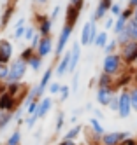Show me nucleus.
I'll return each instance as SVG.
<instances>
[{
    "instance_id": "obj_1",
    "label": "nucleus",
    "mask_w": 137,
    "mask_h": 145,
    "mask_svg": "<svg viewBox=\"0 0 137 145\" xmlns=\"http://www.w3.org/2000/svg\"><path fill=\"white\" fill-rule=\"evenodd\" d=\"M126 65H125V61L121 58L120 53H113V54H105L104 59H102V72L104 74H109L113 77H118L121 75L123 72H125Z\"/></svg>"
},
{
    "instance_id": "obj_2",
    "label": "nucleus",
    "mask_w": 137,
    "mask_h": 145,
    "mask_svg": "<svg viewBox=\"0 0 137 145\" xmlns=\"http://www.w3.org/2000/svg\"><path fill=\"white\" fill-rule=\"evenodd\" d=\"M28 65L25 63L21 58H13V61L9 63V75L5 79L4 84H9V82H21L23 77L26 75Z\"/></svg>"
},
{
    "instance_id": "obj_3",
    "label": "nucleus",
    "mask_w": 137,
    "mask_h": 145,
    "mask_svg": "<svg viewBox=\"0 0 137 145\" xmlns=\"http://www.w3.org/2000/svg\"><path fill=\"white\" fill-rule=\"evenodd\" d=\"M72 32H74V26L63 23L60 33H58V40H56V44H55V63L58 61V58L67 51V46H69V40L72 37ZM55 63H53V65H55Z\"/></svg>"
},
{
    "instance_id": "obj_4",
    "label": "nucleus",
    "mask_w": 137,
    "mask_h": 145,
    "mask_svg": "<svg viewBox=\"0 0 137 145\" xmlns=\"http://www.w3.org/2000/svg\"><path fill=\"white\" fill-rule=\"evenodd\" d=\"M132 101H130V93L128 88H121L118 91V117L120 119H128L132 116Z\"/></svg>"
},
{
    "instance_id": "obj_5",
    "label": "nucleus",
    "mask_w": 137,
    "mask_h": 145,
    "mask_svg": "<svg viewBox=\"0 0 137 145\" xmlns=\"http://www.w3.org/2000/svg\"><path fill=\"white\" fill-rule=\"evenodd\" d=\"M97 33H99L97 23L90 19V21H86V23L83 25V30H81V33H79V44L81 46H91L95 37H97Z\"/></svg>"
},
{
    "instance_id": "obj_6",
    "label": "nucleus",
    "mask_w": 137,
    "mask_h": 145,
    "mask_svg": "<svg viewBox=\"0 0 137 145\" xmlns=\"http://www.w3.org/2000/svg\"><path fill=\"white\" fill-rule=\"evenodd\" d=\"M120 54H121L126 67H134L137 63V42L135 40H130V42H126L125 46H121Z\"/></svg>"
},
{
    "instance_id": "obj_7",
    "label": "nucleus",
    "mask_w": 137,
    "mask_h": 145,
    "mask_svg": "<svg viewBox=\"0 0 137 145\" xmlns=\"http://www.w3.org/2000/svg\"><path fill=\"white\" fill-rule=\"evenodd\" d=\"M128 137H130L128 131H105L100 137V145H120Z\"/></svg>"
},
{
    "instance_id": "obj_8",
    "label": "nucleus",
    "mask_w": 137,
    "mask_h": 145,
    "mask_svg": "<svg viewBox=\"0 0 137 145\" xmlns=\"http://www.w3.org/2000/svg\"><path fill=\"white\" fill-rule=\"evenodd\" d=\"M53 19L46 14H35V30L40 33V37L44 35H51L53 32Z\"/></svg>"
},
{
    "instance_id": "obj_9",
    "label": "nucleus",
    "mask_w": 137,
    "mask_h": 145,
    "mask_svg": "<svg viewBox=\"0 0 137 145\" xmlns=\"http://www.w3.org/2000/svg\"><path fill=\"white\" fill-rule=\"evenodd\" d=\"M13 54H14L13 42L9 39L0 37V65H9L13 61Z\"/></svg>"
},
{
    "instance_id": "obj_10",
    "label": "nucleus",
    "mask_w": 137,
    "mask_h": 145,
    "mask_svg": "<svg viewBox=\"0 0 137 145\" xmlns=\"http://www.w3.org/2000/svg\"><path fill=\"white\" fill-rule=\"evenodd\" d=\"M114 0H99L97 7H95L93 11V16H91V21L99 23V21H104L105 18H107L109 11H111V5H113Z\"/></svg>"
},
{
    "instance_id": "obj_11",
    "label": "nucleus",
    "mask_w": 137,
    "mask_h": 145,
    "mask_svg": "<svg viewBox=\"0 0 137 145\" xmlns=\"http://www.w3.org/2000/svg\"><path fill=\"white\" fill-rule=\"evenodd\" d=\"M53 35H44V37H40L39 40V46L35 47V54L40 56L42 59H46L51 53H53Z\"/></svg>"
},
{
    "instance_id": "obj_12",
    "label": "nucleus",
    "mask_w": 137,
    "mask_h": 145,
    "mask_svg": "<svg viewBox=\"0 0 137 145\" xmlns=\"http://www.w3.org/2000/svg\"><path fill=\"white\" fill-rule=\"evenodd\" d=\"M28 86H25L23 82H9V84H5V91L9 93V95H13L19 103L25 100L26 93H28Z\"/></svg>"
},
{
    "instance_id": "obj_13",
    "label": "nucleus",
    "mask_w": 137,
    "mask_h": 145,
    "mask_svg": "<svg viewBox=\"0 0 137 145\" xmlns=\"http://www.w3.org/2000/svg\"><path fill=\"white\" fill-rule=\"evenodd\" d=\"M19 105L21 103L13 95H9L7 91L0 93V112H14Z\"/></svg>"
},
{
    "instance_id": "obj_14",
    "label": "nucleus",
    "mask_w": 137,
    "mask_h": 145,
    "mask_svg": "<svg viewBox=\"0 0 137 145\" xmlns=\"http://www.w3.org/2000/svg\"><path fill=\"white\" fill-rule=\"evenodd\" d=\"M116 95V88H97L95 93V100H97V105L100 107H107L111 98Z\"/></svg>"
},
{
    "instance_id": "obj_15",
    "label": "nucleus",
    "mask_w": 137,
    "mask_h": 145,
    "mask_svg": "<svg viewBox=\"0 0 137 145\" xmlns=\"http://www.w3.org/2000/svg\"><path fill=\"white\" fill-rule=\"evenodd\" d=\"M69 65H70V49H67L65 53H63L58 61L53 67H55V74L58 77H63V75H67L69 74Z\"/></svg>"
},
{
    "instance_id": "obj_16",
    "label": "nucleus",
    "mask_w": 137,
    "mask_h": 145,
    "mask_svg": "<svg viewBox=\"0 0 137 145\" xmlns=\"http://www.w3.org/2000/svg\"><path fill=\"white\" fill-rule=\"evenodd\" d=\"M51 108H53V98L51 96H42L39 100V103H37L35 112L32 114V116H35L37 119H42V117H46L48 114L51 112Z\"/></svg>"
},
{
    "instance_id": "obj_17",
    "label": "nucleus",
    "mask_w": 137,
    "mask_h": 145,
    "mask_svg": "<svg viewBox=\"0 0 137 145\" xmlns=\"http://www.w3.org/2000/svg\"><path fill=\"white\" fill-rule=\"evenodd\" d=\"M79 59H81V44H79V42H74L72 47H70V65H69V74H74V72L77 70Z\"/></svg>"
},
{
    "instance_id": "obj_18",
    "label": "nucleus",
    "mask_w": 137,
    "mask_h": 145,
    "mask_svg": "<svg viewBox=\"0 0 137 145\" xmlns=\"http://www.w3.org/2000/svg\"><path fill=\"white\" fill-rule=\"evenodd\" d=\"M79 14H81V9L74 7V5H67V11H65V23L70 25V26H76L77 19H79Z\"/></svg>"
},
{
    "instance_id": "obj_19",
    "label": "nucleus",
    "mask_w": 137,
    "mask_h": 145,
    "mask_svg": "<svg viewBox=\"0 0 137 145\" xmlns=\"http://www.w3.org/2000/svg\"><path fill=\"white\" fill-rule=\"evenodd\" d=\"M14 12H16V5H14V4L5 5V9H4L2 16H0V28H5V26L11 23V19H13Z\"/></svg>"
},
{
    "instance_id": "obj_20",
    "label": "nucleus",
    "mask_w": 137,
    "mask_h": 145,
    "mask_svg": "<svg viewBox=\"0 0 137 145\" xmlns=\"http://www.w3.org/2000/svg\"><path fill=\"white\" fill-rule=\"evenodd\" d=\"M90 133L93 135L95 138H99L100 140V137L105 133V129H104V126H102V122L97 119V117H90Z\"/></svg>"
},
{
    "instance_id": "obj_21",
    "label": "nucleus",
    "mask_w": 137,
    "mask_h": 145,
    "mask_svg": "<svg viewBox=\"0 0 137 145\" xmlns=\"http://www.w3.org/2000/svg\"><path fill=\"white\" fill-rule=\"evenodd\" d=\"M114 82H116V77L102 72V74L99 75V79H97V88H116ZM116 89H118V88H116Z\"/></svg>"
},
{
    "instance_id": "obj_22",
    "label": "nucleus",
    "mask_w": 137,
    "mask_h": 145,
    "mask_svg": "<svg viewBox=\"0 0 137 145\" xmlns=\"http://www.w3.org/2000/svg\"><path fill=\"white\" fill-rule=\"evenodd\" d=\"M21 140H23V137H21V129L19 128H14L13 133L7 137V140H5L4 145H21Z\"/></svg>"
},
{
    "instance_id": "obj_23",
    "label": "nucleus",
    "mask_w": 137,
    "mask_h": 145,
    "mask_svg": "<svg viewBox=\"0 0 137 145\" xmlns=\"http://www.w3.org/2000/svg\"><path fill=\"white\" fill-rule=\"evenodd\" d=\"M83 126H81V124H74V126L65 133V135H63V140H77L79 138V135L83 133Z\"/></svg>"
},
{
    "instance_id": "obj_24",
    "label": "nucleus",
    "mask_w": 137,
    "mask_h": 145,
    "mask_svg": "<svg viewBox=\"0 0 137 145\" xmlns=\"http://www.w3.org/2000/svg\"><path fill=\"white\" fill-rule=\"evenodd\" d=\"M107 42H109V33L105 32V30H102V32H99V33H97V37H95L93 46H95V47L104 49L105 46H107Z\"/></svg>"
},
{
    "instance_id": "obj_25",
    "label": "nucleus",
    "mask_w": 137,
    "mask_h": 145,
    "mask_svg": "<svg viewBox=\"0 0 137 145\" xmlns=\"http://www.w3.org/2000/svg\"><path fill=\"white\" fill-rule=\"evenodd\" d=\"M42 61H44V59H42L40 56L34 54V56L26 61V65H28V68H30L32 72H35V74H37V72H40V68H42Z\"/></svg>"
},
{
    "instance_id": "obj_26",
    "label": "nucleus",
    "mask_w": 137,
    "mask_h": 145,
    "mask_svg": "<svg viewBox=\"0 0 137 145\" xmlns=\"http://www.w3.org/2000/svg\"><path fill=\"white\" fill-rule=\"evenodd\" d=\"M13 121H14L13 112H0V131H4Z\"/></svg>"
},
{
    "instance_id": "obj_27",
    "label": "nucleus",
    "mask_w": 137,
    "mask_h": 145,
    "mask_svg": "<svg viewBox=\"0 0 137 145\" xmlns=\"http://www.w3.org/2000/svg\"><path fill=\"white\" fill-rule=\"evenodd\" d=\"M126 19L125 18H121V16H118L116 18V21H114V26H113V33L114 35H118V33H121L123 30H126Z\"/></svg>"
},
{
    "instance_id": "obj_28",
    "label": "nucleus",
    "mask_w": 137,
    "mask_h": 145,
    "mask_svg": "<svg viewBox=\"0 0 137 145\" xmlns=\"http://www.w3.org/2000/svg\"><path fill=\"white\" fill-rule=\"evenodd\" d=\"M126 33H128L130 40L137 42V21L135 19H128V23H126Z\"/></svg>"
},
{
    "instance_id": "obj_29",
    "label": "nucleus",
    "mask_w": 137,
    "mask_h": 145,
    "mask_svg": "<svg viewBox=\"0 0 137 145\" xmlns=\"http://www.w3.org/2000/svg\"><path fill=\"white\" fill-rule=\"evenodd\" d=\"M25 30H26V25L13 28V35H11V39H13V42H18V40H23V37H25Z\"/></svg>"
},
{
    "instance_id": "obj_30",
    "label": "nucleus",
    "mask_w": 137,
    "mask_h": 145,
    "mask_svg": "<svg viewBox=\"0 0 137 145\" xmlns=\"http://www.w3.org/2000/svg\"><path fill=\"white\" fill-rule=\"evenodd\" d=\"M113 53H120V46L116 42V39H109L107 46L104 47V54H113Z\"/></svg>"
},
{
    "instance_id": "obj_31",
    "label": "nucleus",
    "mask_w": 137,
    "mask_h": 145,
    "mask_svg": "<svg viewBox=\"0 0 137 145\" xmlns=\"http://www.w3.org/2000/svg\"><path fill=\"white\" fill-rule=\"evenodd\" d=\"M128 93H130V101H132V110L137 112V84L128 86Z\"/></svg>"
},
{
    "instance_id": "obj_32",
    "label": "nucleus",
    "mask_w": 137,
    "mask_h": 145,
    "mask_svg": "<svg viewBox=\"0 0 137 145\" xmlns=\"http://www.w3.org/2000/svg\"><path fill=\"white\" fill-rule=\"evenodd\" d=\"M34 54H35V49H34V47H30V46H26V47H23V49H21L19 58H21V59H23L25 63H26V61H28L32 56H34Z\"/></svg>"
},
{
    "instance_id": "obj_33",
    "label": "nucleus",
    "mask_w": 137,
    "mask_h": 145,
    "mask_svg": "<svg viewBox=\"0 0 137 145\" xmlns=\"http://www.w3.org/2000/svg\"><path fill=\"white\" fill-rule=\"evenodd\" d=\"M70 86L69 84H62V88H60V93H58V96H60V101H65V100H69V96H70Z\"/></svg>"
},
{
    "instance_id": "obj_34",
    "label": "nucleus",
    "mask_w": 137,
    "mask_h": 145,
    "mask_svg": "<svg viewBox=\"0 0 137 145\" xmlns=\"http://www.w3.org/2000/svg\"><path fill=\"white\" fill-rule=\"evenodd\" d=\"M63 124H65V114H63V112H58V114H56V121H55V133L62 131Z\"/></svg>"
},
{
    "instance_id": "obj_35",
    "label": "nucleus",
    "mask_w": 137,
    "mask_h": 145,
    "mask_svg": "<svg viewBox=\"0 0 137 145\" xmlns=\"http://www.w3.org/2000/svg\"><path fill=\"white\" fill-rule=\"evenodd\" d=\"M60 88H62V84L58 80H51L49 82V86H48V91H49V95L51 96H58V93H60Z\"/></svg>"
},
{
    "instance_id": "obj_36",
    "label": "nucleus",
    "mask_w": 137,
    "mask_h": 145,
    "mask_svg": "<svg viewBox=\"0 0 137 145\" xmlns=\"http://www.w3.org/2000/svg\"><path fill=\"white\" fill-rule=\"evenodd\" d=\"M121 12H123V5H121V2H113L109 14L114 16V18H118V16H121Z\"/></svg>"
},
{
    "instance_id": "obj_37",
    "label": "nucleus",
    "mask_w": 137,
    "mask_h": 145,
    "mask_svg": "<svg viewBox=\"0 0 137 145\" xmlns=\"http://www.w3.org/2000/svg\"><path fill=\"white\" fill-rule=\"evenodd\" d=\"M114 39H116V42H118V46H120V47H121V46H125L126 42H130V37H128V33H126V30H123V32H121V33H118Z\"/></svg>"
},
{
    "instance_id": "obj_38",
    "label": "nucleus",
    "mask_w": 137,
    "mask_h": 145,
    "mask_svg": "<svg viewBox=\"0 0 137 145\" xmlns=\"http://www.w3.org/2000/svg\"><path fill=\"white\" fill-rule=\"evenodd\" d=\"M35 32H37V30H35V26H32V25H30V26H26V30H25V37H23V40H25L26 44H30V40L34 39Z\"/></svg>"
},
{
    "instance_id": "obj_39",
    "label": "nucleus",
    "mask_w": 137,
    "mask_h": 145,
    "mask_svg": "<svg viewBox=\"0 0 137 145\" xmlns=\"http://www.w3.org/2000/svg\"><path fill=\"white\" fill-rule=\"evenodd\" d=\"M37 117L35 116H25V126H26V129H32L37 124Z\"/></svg>"
},
{
    "instance_id": "obj_40",
    "label": "nucleus",
    "mask_w": 137,
    "mask_h": 145,
    "mask_svg": "<svg viewBox=\"0 0 137 145\" xmlns=\"http://www.w3.org/2000/svg\"><path fill=\"white\" fill-rule=\"evenodd\" d=\"M114 21H116V18L114 16H107L104 19V30L105 32H109V30H113V26H114Z\"/></svg>"
},
{
    "instance_id": "obj_41",
    "label": "nucleus",
    "mask_w": 137,
    "mask_h": 145,
    "mask_svg": "<svg viewBox=\"0 0 137 145\" xmlns=\"http://www.w3.org/2000/svg\"><path fill=\"white\" fill-rule=\"evenodd\" d=\"M107 108H109L111 112H118V93H116V95L111 98V101H109Z\"/></svg>"
},
{
    "instance_id": "obj_42",
    "label": "nucleus",
    "mask_w": 137,
    "mask_h": 145,
    "mask_svg": "<svg viewBox=\"0 0 137 145\" xmlns=\"http://www.w3.org/2000/svg\"><path fill=\"white\" fill-rule=\"evenodd\" d=\"M7 75H9V65H0V82H5V79H7Z\"/></svg>"
},
{
    "instance_id": "obj_43",
    "label": "nucleus",
    "mask_w": 137,
    "mask_h": 145,
    "mask_svg": "<svg viewBox=\"0 0 137 145\" xmlns=\"http://www.w3.org/2000/svg\"><path fill=\"white\" fill-rule=\"evenodd\" d=\"M77 84H79V74H77V72H74L72 84H70V91H72V93H77Z\"/></svg>"
},
{
    "instance_id": "obj_44",
    "label": "nucleus",
    "mask_w": 137,
    "mask_h": 145,
    "mask_svg": "<svg viewBox=\"0 0 137 145\" xmlns=\"http://www.w3.org/2000/svg\"><path fill=\"white\" fill-rule=\"evenodd\" d=\"M121 18H125L126 21H128V19H132V18H134V9H132V7H123Z\"/></svg>"
},
{
    "instance_id": "obj_45",
    "label": "nucleus",
    "mask_w": 137,
    "mask_h": 145,
    "mask_svg": "<svg viewBox=\"0 0 137 145\" xmlns=\"http://www.w3.org/2000/svg\"><path fill=\"white\" fill-rule=\"evenodd\" d=\"M39 40H40V33H39V32H35V35H34V39H32V40H30V44H28V46L35 49V47L39 46Z\"/></svg>"
},
{
    "instance_id": "obj_46",
    "label": "nucleus",
    "mask_w": 137,
    "mask_h": 145,
    "mask_svg": "<svg viewBox=\"0 0 137 145\" xmlns=\"http://www.w3.org/2000/svg\"><path fill=\"white\" fill-rule=\"evenodd\" d=\"M60 12H62V7L60 5H55V9H53V11H51V19H53V21H56V18L60 16Z\"/></svg>"
},
{
    "instance_id": "obj_47",
    "label": "nucleus",
    "mask_w": 137,
    "mask_h": 145,
    "mask_svg": "<svg viewBox=\"0 0 137 145\" xmlns=\"http://www.w3.org/2000/svg\"><path fill=\"white\" fill-rule=\"evenodd\" d=\"M69 4H70V5H74V7H77V9H81V11H83V7H84V0H69Z\"/></svg>"
},
{
    "instance_id": "obj_48",
    "label": "nucleus",
    "mask_w": 137,
    "mask_h": 145,
    "mask_svg": "<svg viewBox=\"0 0 137 145\" xmlns=\"http://www.w3.org/2000/svg\"><path fill=\"white\" fill-rule=\"evenodd\" d=\"M120 145H137V138H132V137H128V138H125Z\"/></svg>"
},
{
    "instance_id": "obj_49",
    "label": "nucleus",
    "mask_w": 137,
    "mask_h": 145,
    "mask_svg": "<svg viewBox=\"0 0 137 145\" xmlns=\"http://www.w3.org/2000/svg\"><path fill=\"white\" fill-rule=\"evenodd\" d=\"M58 145H79L76 140H62V142H58Z\"/></svg>"
},
{
    "instance_id": "obj_50",
    "label": "nucleus",
    "mask_w": 137,
    "mask_h": 145,
    "mask_svg": "<svg viewBox=\"0 0 137 145\" xmlns=\"http://www.w3.org/2000/svg\"><path fill=\"white\" fill-rule=\"evenodd\" d=\"M93 117H97L99 121H102V119H104V114H102L99 108H95V110H93Z\"/></svg>"
},
{
    "instance_id": "obj_51",
    "label": "nucleus",
    "mask_w": 137,
    "mask_h": 145,
    "mask_svg": "<svg viewBox=\"0 0 137 145\" xmlns=\"http://www.w3.org/2000/svg\"><path fill=\"white\" fill-rule=\"evenodd\" d=\"M23 25H26V19H25V18H19L18 21L13 25V28H16V26H23Z\"/></svg>"
},
{
    "instance_id": "obj_52",
    "label": "nucleus",
    "mask_w": 137,
    "mask_h": 145,
    "mask_svg": "<svg viewBox=\"0 0 137 145\" xmlns=\"http://www.w3.org/2000/svg\"><path fill=\"white\" fill-rule=\"evenodd\" d=\"M126 7L135 9V7H137V0H128V2H126Z\"/></svg>"
},
{
    "instance_id": "obj_53",
    "label": "nucleus",
    "mask_w": 137,
    "mask_h": 145,
    "mask_svg": "<svg viewBox=\"0 0 137 145\" xmlns=\"http://www.w3.org/2000/svg\"><path fill=\"white\" fill-rule=\"evenodd\" d=\"M49 2V0H35V4H39V5H46Z\"/></svg>"
},
{
    "instance_id": "obj_54",
    "label": "nucleus",
    "mask_w": 137,
    "mask_h": 145,
    "mask_svg": "<svg viewBox=\"0 0 137 145\" xmlns=\"http://www.w3.org/2000/svg\"><path fill=\"white\" fill-rule=\"evenodd\" d=\"M70 122H72V124H77V116H72V117H70Z\"/></svg>"
},
{
    "instance_id": "obj_55",
    "label": "nucleus",
    "mask_w": 137,
    "mask_h": 145,
    "mask_svg": "<svg viewBox=\"0 0 137 145\" xmlns=\"http://www.w3.org/2000/svg\"><path fill=\"white\" fill-rule=\"evenodd\" d=\"M2 2H4V4H7V5H9V4H14V2H16V0H2Z\"/></svg>"
},
{
    "instance_id": "obj_56",
    "label": "nucleus",
    "mask_w": 137,
    "mask_h": 145,
    "mask_svg": "<svg viewBox=\"0 0 137 145\" xmlns=\"http://www.w3.org/2000/svg\"><path fill=\"white\" fill-rule=\"evenodd\" d=\"M132 19H135V21H137V7L134 9V18H132Z\"/></svg>"
},
{
    "instance_id": "obj_57",
    "label": "nucleus",
    "mask_w": 137,
    "mask_h": 145,
    "mask_svg": "<svg viewBox=\"0 0 137 145\" xmlns=\"http://www.w3.org/2000/svg\"><path fill=\"white\" fill-rule=\"evenodd\" d=\"M2 91H5V84H0V93Z\"/></svg>"
},
{
    "instance_id": "obj_58",
    "label": "nucleus",
    "mask_w": 137,
    "mask_h": 145,
    "mask_svg": "<svg viewBox=\"0 0 137 145\" xmlns=\"http://www.w3.org/2000/svg\"><path fill=\"white\" fill-rule=\"evenodd\" d=\"M120 2H128V0H120Z\"/></svg>"
},
{
    "instance_id": "obj_59",
    "label": "nucleus",
    "mask_w": 137,
    "mask_h": 145,
    "mask_svg": "<svg viewBox=\"0 0 137 145\" xmlns=\"http://www.w3.org/2000/svg\"><path fill=\"white\" fill-rule=\"evenodd\" d=\"M0 35H2V28H0Z\"/></svg>"
},
{
    "instance_id": "obj_60",
    "label": "nucleus",
    "mask_w": 137,
    "mask_h": 145,
    "mask_svg": "<svg viewBox=\"0 0 137 145\" xmlns=\"http://www.w3.org/2000/svg\"><path fill=\"white\" fill-rule=\"evenodd\" d=\"M0 84H2V82H0Z\"/></svg>"
}]
</instances>
